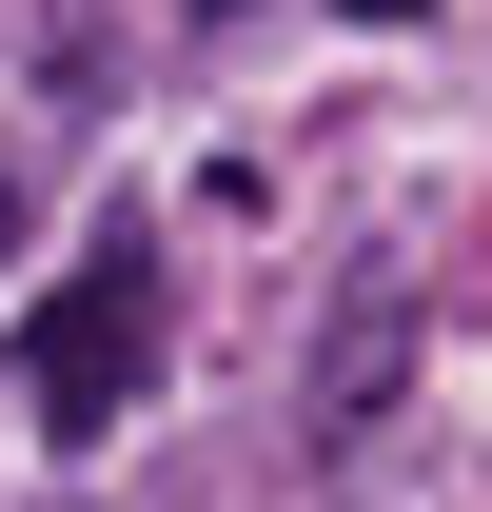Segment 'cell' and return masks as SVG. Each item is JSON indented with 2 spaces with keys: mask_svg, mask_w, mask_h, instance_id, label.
Instances as JSON below:
<instances>
[{
  "mask_svg": "<svg viewBox=\"0 0 492 512\" xmlns=\"http://www.w3.org/2000/svg\"><path fill=\"white\" fill-rule=\"evenodd\" d=\"M355 20H433V0H355Z\"/></svg>",
  "mask_w": 492,
  "mask_h": 512,
  "instance_id": "7a4b0ae2",
  "label": "cell"
},
{
  "mask_svg": "<svg viewBox=\"0 0 492 512\" xmlns=\"http://www.w3.org/2000/svg\"><path fill=\"white\" fill-rule=\"evenodd\" d=\"M0 256H20V178H0Z\"/></svg>",
  "mask_w": 492,
  "mask_h": 512,
  "instance_id": "3957f363",
  "label": "cell"
},
{
  "mask_svg": "<svg viewBox=\"0 0 492 512\" xmlns=\"http://www.w3.org/2000/svg\"><path fill=\"white\" fill-rule=\"evenodd\" d=\"M138 375H158V256H138V237H99L60 296L20 316V414H40V434H119V414H138Z\"/></svg>",
  "mask_w": 492,
  "mask_h": 512,
  "instance_id": "6da1fadb",
  "label": "cell"
}]
</instances>
